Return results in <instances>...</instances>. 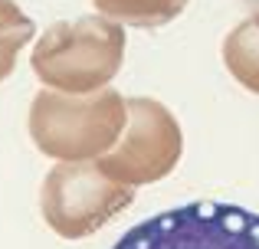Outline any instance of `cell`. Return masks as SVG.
<instances>
[{
	"mask_svg": "<svg viewBox=\"0 0 259 249\" xmlns=\"http://www.w3.org/2000/svg\"><path fill=\"white\" fill-rule=\"evenodd\" d=\"M181 125L154 98H128V122L115 147L99 158V167L108 177L128 187L154 184L181 161Z\"/></svg>",
	"mask_w": 259,
	"mask_h": 249,
	"instance_id": "cell-5",
	"label": "cell"
},
{
	"mask_svg": "<svg viewBox=\"0 0 259 249\" xmlns=\"http://www.w3.org/2000/svg\"><path fill=\"white\" fill-rule=\"evenodd\" d=\"M135 187L108 177L99 161H59L39 187V210L56 236L85 239L128 210Z\"/></svg>",
	"mask_w": 259,
	"mask_h": 249,
	"instance_id": "cell-3",
	"label": "cell"
},
{
	"mask_svg": "<svg viewBox=\"0 0 259 249\" xmlns=\"http://www.w3.org/2000/svg\"><path fill=\"white\" fill-rule=\"evenodd\" d=\"M102 17L128 26H164L187 7V0H92Z\"/></svg>",
	"mask_w": 259,
	"mask_h": 249,
	"instance_id": "cell-6",
	"label": "cell"
},
{
	"mask_svg": "<svg viewBox=\"0 0 259 249\" xmlns=\"http://www.w3.org/2000/svg\"><path fill=\"white\" fill-rule=\"evenodd\" d=\"M223 63L246 89L259 92V23L246 20L223 43Z\"/></svg>",
	"mask_w": 259,
	"mask_h": 249,
	"instance_id": "cell-7",
	"label": "cell"
},
{
	"mask_svg": "<svg viewBox=\"0 0 259 249\" xmlns=\"http://www.w3.org/2000/svg\"><path fill=\"white\" fill-rule=\"evenodd\" d=\"M253 4V23H259V0H249Z\"/></svg>",
	"mask_w": 259,
	"mask_h": 249,
	"instance_id": "cell-9",
	"label": "cell"
},
{
	"mask_svg": "<svg viewBox=\"0 0 259 249\" xmlns=\"http://www.w3.org/2000/svg\"><path fill=\"white\" fill-rule=\"evenodd\" d=\"M112 249H259V217L220 200H194L132 226Z\"/></svg>",
	"mask_w": 259,
	"mask_h": 249,
	"instance_id": "cell-4",
	"label": "cell"
},
{
	"mask_svg": "<svg viewBox=\"0 0 259 249\" xmlns=\"http://www.w3.org/2000/svg\"><path fill=\"white\" fill-rule=\"evenodd\" d=\"M33 33H36L33 20L13 0H0V82L13 72L20 49L33 39Z\"/></svg>",
	"mask_w": 259,
	"mask_h": 249,
	"instance_id": "cell-8",
	"label": "cell"
},
{
	"mask_svg": "<svg viewBox=\"0 0 259 249\" xmlns=\"http://www.w3.org/2000/svg\"><path fill=\"white\" fill-rule=\"evenodd\" d=\"M125 122L128 98L112 89L89 95L39 89L26 115L33 144L56 161H99L121 138Z\"/></svg>",
	"mask_w": 259,
	"mask_h": 249,
	"instance_id": "cell-1",
	"label": "cell"
},
{
	"mask_svg": "<svg viewBox=\"0 0 259 249\" xmlns=\"http://www.w3.org/2000/svg\"><path fill=\"white\" fill-rule=\"evenodd\" d=\"M125 33L108 17H79L56 23L33 46L30 66L43 89L89 95L105 89L121 69Z\"/></svg>",
	"mask_w": 259,
	"mask_h": 249,
	"instance_id": "cell-2",
	"label": "cell"
}]
</instances>
